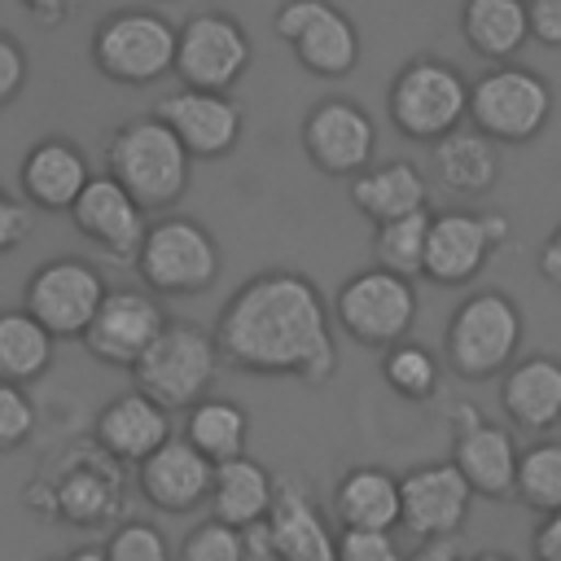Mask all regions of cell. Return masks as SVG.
Instances as JSON below:
<instances>
[{"label":"cell","instance_id":"15","mask_svg":"<svg viewBox=\"0 0 561 561\" xmlns=\"http://www.w3.org/2000/svg\"><path fill=\"white\" fill-rule=\"evenodd\" d=\"M167 311L145 289H105L92 324L83 329V346L92 359L110 368H136V359L149 351V342L162 333Z\"/></svg>","mask_w":561,"mask_h":561},{"label":"cell","instance_id":"30","mask_svg":"<svg viewBox=\"0 0 561 561\" xmlns=\"http://www.w3.org/2000/svg\"><path fill=\"white\" fill-rule=\"evenodd\" d=\"M434 171L443 175L447 188L465 193V197H482L495 188L500 180V153L495 140L482 131H447L443 140H434Z\"/></svg>","mask_w":561,"mask_h":561},{"label":"cell","instance_id":"48","mask_svg":"<svg viewBox=\"0 0 561 561\" xmlns=\"http://www.w3.org/2000/svg\"><path fill=\"white\" fill-rule=\"evenodd\" d=\"M469 561H513L508 552H478V557H469Z\"/></svg>","mask_w":561,"mask_h":561},{"label":"cell","instance_id":"44","mask_svg":"<svg viewBox=\"0 0 561 561\" xmlns=\"http://www.w3.org/2000/svg\"><path fill=\"white\" fill-rule=\"evenodd\" d=\"M35 22H44V26H57V22H66L75 9H79V0H18Z\"/></svg>","mask_w":561,"mask_h":561},{"label":"cell","instance_id":"31","mask_svg":"<svg viewBox=\"0 0 561 561\" xmlns=\"http://www.w3.org/2000/svg\"><path fill=\"white\" fill-rule=\"evenodd\" d=\"M57 337L22 307V311H0V381L31 386L53 368Z\"/></svg>","mask_w":561,"mask_h":561},{"label":"cell","instance_id":"25","mask_svg":"<svg viewBox=\"0 0 561 561\" xmlns=\"http://www.w3.org/2000/svg\"><path fill=\"white\" fill-rule=\"evenodd\" d=\"M500 408L517 430H548L561 421V364L548 355H526L508 368L500 386Z\"/></svg>","mask_w":561,"mask_h":561},{"label":"cell","instance_id":"27","mask_svg":"<svg viewBox=\"0 0 561 561\" xmlns=\"http://www.w3.org/2000/svg\"><path fill=\"white\" fill-rule=\"evenodd\" d=\"M276 500V478L254 460V456H232L215 465V482H210V508L219 522L228 526H254L272 513Z\"/></svg>","mask_w":561,"mask_h":561},{"label":"cell","instance_id":"14","mask_svg":"<svg viewBox=\"0 0 561 561\" xmlns=\"http://www.w3.org/2000/svg\"><path fill=\"white\" fill-rule=\"evenodd\" d=\"M302 149L324 175H346L351 180V175L373 167L377 127H373V118L364 114L359 101L329 96V101H316L311 114L302 118Z\"/></svg>","mask_w":561,"mask_h":561},{"label":"cell","instance_id":"3","mask_svg":"<svg viewBox=\"0 0 561 561\" xmlns=\"http://www.w3.org/2000/svg\"><path fill=\"white\" fill-rule=\"evenodd\" d=\"M215 373H219L215 333H206L188 320H167L162 333L149 342V351L131 368L136 390H145L167 412L193 408L197 399H206Z\"/></svg>","mask_w":561,"mask_h":561},{"label":"cell","instance_id":"17","mask_svg":"<svg viewBox=\"0 0 561 561\" xmlns=\"http://www.w3.org/2000/svg\"><path fill=\"white\" fill-rule=\"evenodd\" d=\"M469 504H473V486L451 460L421 465L399 478V526H408L416 539L460 535Z\"/></svg>","mask_w":561,"mask_h":561},{"label":"cell","instance_id":"23","mask_svg":"<svg viewBox=\"0 0 561 561\" xmlns=\"http://www.w3.org/2000/svg\"><path fill=\"white\" fill-rule=\"evenodd\" d=\"M18 180H22V197L31 206H39V210H70L75 197L83 193V184L92 180V171H88V158H83V149L75 140L44 136V140H35L26 149Z\"/></svg>","mask_w":561,"mask_h":561},{"label":"cell","instance_id":"45","mask_svg":"<svg viewBox=\"0 0 561 561\" xmlns=\"http://www.w3.org/2000/svg\"><path fill=\"white\" fill-rule=\"evenodd\" d=\"M403 561H465V557L456 548V535H447V539H421V548L408 552Z\"/></svg>","mask_w":561,"mask_h":561},{"label":"cell","instance_id":"4","mask_svg":"<svg viewBox=\"0 0 561 561\" xmlns=\"http://www.w3.org/2000/svg\"><path fill=\"white\" fill-rule=\"evenodd\" d=\"M390 123L408 140H443L469 118V83L451 61L412 57L390 83Z\"/></svg>","mask_w":561,"mask_h":561},{"label":"cell","instance_id":"26","mask_svg":"<svg viewBox=\"0 0 561 561\" xmlns=\"http://www.w3.org/2000/svg\"><path fill=\"white\" fill-rule=\"evenodd\" d=\"M114 456H105L101 447L92 451V460H75L57 482H53V513L75 522V526H96L105 517H114L118 508V473H114Z\"/></svg>","mask_w":561,"mask_h":561},{"label":"cell","instance_id":"41","mask_svg":"<svg viewBox=\"0 0 561 561\" xmlns=\"http://www.w3.org/2000/svg\"><path fill=\"white\" fill-rule=\"evenodd\" d=\"M31 232V202L0 188V254H9Z\"/></svg>","mask_w":561,"mask_h":561},{"label":"cell","instance_id":"33","mask_svg":"<svg viewBox=\"0 0 561 561\" xmlns=\"http://www.w3.org/2000/svg\"><path fill=\"white\" fill-rule=\"evenodd\" d=\"M425 237H430V210H412L403 219H386L373 232V254L377 267L399 272V276H416L425 263Z\"/></svg>","mask_w":561,"mask_h":561},{"label":"cell","instance_id":"21","mask_svg":"<svg viewBox=\"0 0 561 561\" xmlns=\"http://www.w3.org/2000/svg\"><path fill=\"white\" fill-rule=\"evenodd\" d=\"M92 438L118 465H140L171 438V421H167V408L153 403L145 390H127L96 412Z\"/></svg>","mask_w":561,"mask_h":561},{"label":"cell","instance_id":"22","mask_svg":"<svg viewBox=\"0 0 561 561\" xmlns=\"http://www.w3.org/2000/svg\"><path fill=\"white\" fill-rule=\"evenodd\" d=\"M267 535L276 561H337V539L324 526L320 508L311 504L307 486L298 478L276 482V500L267 513Z\"/></svg>","mask_w":561,"mask_h":561},{"label":"cell","instance_id":"39","mask_svg":"<svg viewBox=\"0 0 561 561\" xmlns=\"http://www.w3.org/2000/svg\"><path fill=\"white\" fill-rule=\"evenodd\" d=\"M337 561H403L390 530H342Z\"/></svg>","mask_w":561,"mask_h":561},{"label":"cell","instance_id":"16","mask_svg":"<svg viewBox=\"0 0 561 561\" xmlns=\"http://www.w3.org/2000/svg\"><path fill=\"white\" fill-rule=\"evenodd\" d=\"M451 425H456L451 465L465 473L473 495L508 500L513 482H517V456H522L513 434L504 425H491L478 403H456L451 408Z\"/></svg>","mask_w":561,"mask_h":561},{"label":"cell","instance_id":"10","mask_svg":"<svg viewBox=\"0 0 561 561\" xmlns=\"http://www.w3.org/2000/svg\"><path fill=\"white\" fill-rule=\"evenodd\" d=\"M101 298H105V280L88 259H48L26 276L22 307L53 337H83Z\"/></svg>","mask_w":561,"mask_h":561},{"label":"cell","instance_id":"11","mask_svg":"<svg viewBox=\"0 0 561 561\" xmlns=\"http://www.w3.org/2000/svg\"><path fill=\"white\" fill-rule=\"evenodd\" d=\"M276 35L294 48V57L324 79H342L359 61V31L355 22L333 9L329 0H285L272 18Z\"/></svg>","mask_w":561,"mask_h":561},{"label":"cell","instance_id":"7","mask_svg":"<svg viewBox=\"0 0 561 561\" xmlns=\"http://www.w3.org/2000/svg\"><path fill=\"white\" fill-rule=\"evenodd\" d=\"M517 342H522V311H517V302L508 294H500V289H478V294H469L451 311L447 364L460 377L478 381V377L500 373L517 355Z\"/></svg>","mask_w":561,"mask_h":561},{"label":"cell","instance_id":"29","mask_svg":"<svg viewBox=\"0 0 561 561\" xmlns=\"http://www.w3.org/2000/svg\"><path fill=\"white\" fill-rule=\"evenodd\" d=\"M460 31H465V44L478 57H486L495 66L513 61L522 53V44L530 39L526 0H465Z\"/></svg>","mask_w":561,"mask_h":561},{"label":"cell","instance_id":"32","mask_svg":"<svg viewBox=\"0 0 561 561\" xmlns=\"http://www.w3.org/2000/svg\"><path fill=\"white\" fill-rule=\"evenodd\" d=\"M184 438L210 460H232V456H245V443H250V412L232 399H197L188 408V421H184Z\"/></svg>","mask_w":561,"mask_h":561},{"label":"cell","instance_id":"38","mask_svg":"<svg viewBox=\"0 0 561 561\" xmlns=\"http://www.w3.org/2000/svg\"><path fill=\"white\" fill-rule=\"evenodd\" d=\"M35 434V403L26 399L22 386L0 381V451L22 447Z\"/></svg>","mask_w":561,"mask_h":561},{"label":"cell","instance_id":"37","mask_svg":"<svg viewBox=\"0 0 561 561\" xmlns=\"http://www.w3.org/2000/svg\"><path fill=\"white\" fill-rule=\"evenodd\" d=\"M105 561H171V548L153 522H123L105 543Z\"/></svg>","mask_w":561,"mask_h":561},{"label":"cell","instance_id":"46","mask_svg":"<svg viewBox=\"0 0 561 561\" xmlns=\"http://www.w3.org/2000/svg\"><path fill=\"white\" fill-rule=\"evenodd\" d=\"M539 276H543L548 285H561V224H557V232L548 237V245L539 250Z\"/></svg>","mask_w":561,"mask_h":561},{"label":"cell","instance_id":"36","mask_svg":"<svg viewBox=\"0 0 561 561\" xmlns=\"http://www.w3.org/2000/svg\"><path fill=\"white\" fill-rule=\"evenodd\" d=\"M175 561H245V535H241V526L206 517L184 535Z\"/></svg>","mask_w":561,"mask_h":561},{"label":"cell","instance_id":"20","mask_svg":"<svg viewBox=\"0 0 561 561\" xmlns=\"http://www.w3.org/2000/svg\"><path fill=\"white\" fill-rule=\"evenodd\" d=\"M136 482L140 495L162 508V513H193L197 504L210 500V482H215V465L180 434H171L153 456H145L136 465Z\"/></svg>","mask_w":561,"mask_h":561},{"label":"cell","instance_id":"8","mask_svg":"<svg viewBox=\"0 0 561 561\" xmlns=\"http://www.w3.org/2000/svg\"><path fill=\"white\" fill-rule=\"evenodd\" d=\"M136 272L153 294H202L219 276V245L197 219L167 215L149 224L136 250Z\"/></svg>","mask_w":561,"mask_h":561},{"label":"cell","instance_id":"13","mask_svg":"<svg viewBox=\"0 0 561 561\" xmlns=\"http://www.w3.org/2000/svg\"><path fill=\"white\" fill-rule=\"evenodd\" d=\"M508 219L504 215H469V210H443L430 215V237H425V263L421 272L434 285H469L486 259L504 245Z\"/></svg>","mask_w":561,"mask_h":561},{"label":"cell","instance_id":"47","mask_svg":"<svg viewBox=\"0 0 561 561\" xmlns=\"http://www.w3.org/2000/svg\"><path fill=\"white\" fill-rule=\"evenodd\" d=\"M48 561H105V548H75V552L48 557Z\"/></svg>","mask_w":561,"mask_h":561},{"label":"cell","instance_id":"2","mask_svg":"<svg viewBox=\"0 0 561 561\" xmlns=\"http://www.w3.org/2000/svg\"><path fill=\"white\" fill-rule=\"evenodd\" d=\"M110 175L145 206V210H167L184 197L188 188V149L180 145V136L158 118H131L110 136L105 149Z\"/></svg>","mask_w":561,"mask_h":561},{"label":"cell","instance_id":"40","mask_svg":"<svg viewBox=\"0 0 561 561\" xmlns=\"http://www.w3.org/2000/svg\"><path fill=\"white\" fill-rule=\"evenodd\" d=\"M22 88H26V48H22L9 31H0V110H4Z\"/></svg>","mask_w":561,"mask_h":561},{"label":"cell","instance_id":"35","mask_svg":"<svg viewBox=\"0 0 561 561\" xmlns=\"http://www.w3.org/2000/svg\"><path fill=\"white\" fill-rule=\"evenodd\" d=\"M381 377H386V386L399 394V399H434V390H438V364H434V355L425 351V346H416V342H399V346H390L386 351V359H381Z\"/></svg>","mask_w":561,"mask_h":561},{"label":"cell","instance_id":"9","mask_svg":"<svg viewBox=\"0 0 561 561\" xmlns=\"http://www.w3.org/2000/svg\"><path fill=\"white\" fill-rule=\"evenodd\" d=\"M416 320V289L408 276L386 272V267H364L346 276L337 289V324L359 342V346H399Z\"/></svg>","mask_w":561,"mask_h":561},{"label":"cell","instance_id":"5","mask_svg":"<svg viewBox=\"0 0 561 561\" xmlns=\"http://www.w3.org/2000/svg\"><path fill=\"white\" fill-rule=\"evenodd\" d=\"M552 118V88L513 61H500L469 88V123L495 145H526Z\"/></svg>","mask_w":561,"mask_h":561},{"label":"cell","instance_id":"6","mask_svg":"<svg viewBox=\"0 0 561 561\" xmlns=\"http://www.w3.org/2000/svg\"><path fill=\"white\" fill-rule=\"evenodd\" d=\"M175 39L180 31L149 9H118L92 35V61L105 79L145 88L175 70Z\"/></svg>","mask_w":561,"mask_h":561},{"label":"cell","instance_id":"19","mask_svg":"<svg viewBox=\"0 0 561 561\" xmlns=\"http://www.w3.org/2000/svg\"><path fill=\"white\" fill-rule=\"evenodd\" d=\"M188 149V158H224L241 140V110L232 105L228 92H202V88H180L158 101L153 110Z\"/></svg>","mask_w":561,"mask_h":561},{"label":"cell","instance_id":"43","mask_svg":"<svg viewBox=\"0 0 561 561\" xmlns=\"http://www.w3.org/2000/svg\"><path fill=\"white\" fill-rule=\"evenodd\" d=\"M535 561H561V508L548 513L535 530Z\"/></svg>","mask_w":561,"mask_h":561},{"label":"cell","instance_id":"34","mask_svg":"<svg viewBox=\"0 0 561 561\" xmlns=\"http://www.w3.org/2000/svg\"><path fill=\"white\" fill-rule=\"evenodd\" d=\"M513 495L543 517L561 508V443H535L517 456Z\"/></svg>","mask_w":561,"mask_h":561},{"label":"cell","instance_id":"28","mask_svg":"<svg viewBox=\"0 0 561 561\" xmlns=\"http://www.w3.org/2000/svg\"><path fill=\"white\" fill-rule=\"evenodd\" d=\"M333 513H337L342 530H390V526H399V478L377 469V465L351 469L333 491Z\"/></svg>","mask_w":561,"mask_h":561},{"label":"cell","instance_id":"1","mask_svg":"<svg viewBox=\"0 0 561 561\" xmlns=\"http://www.w3.org/2000/svg\"><path fill=\"white\" fill-rule=\"evenodd\" d=\"M219 359L259 377H298L324 386L337 368L333 329L320 289L289 267L250 276L215 320Z\"/></svg>","mask_w":561,"mask_h":561},{"label":"cell","instance_id":"42","mask_svg":"<svg viewBox=\"0 0 561 561\" xmlns=\"http://www.w3.org/2000/svg\"><path fill=\"white\" fill-rule=\"evenodd\" d=\"M526 18H530V39L561 48V0H526Z\"/></svg>","mask_w":561,"mask_h":561},{"label":"cell","instance_id":"24","mask_svg":"<svg viewBox=\"0 0 561 561\" xmlns=\"http://www.w3.org/2000/svg\"><path fill=\"white\" fill-rule=\"evenodd\" d=\"M351 206L377 224L386 219H403L412 210H425L430 202V184L421 175V167H412L408 158H394V162H381V167H368L359 175H351Z\"/></svg>","mask_w":561,"mask_h":561},{"label":"cell","instance_id":"12","mask_svg":"<svg viewBox=\"0 0 561 561\" xmlns=\"http://www.w3.org/2000/svg\"><path fill=\"white\" fill-rule=\"evenodd\" d=\"M250 66V39L228 13H193L175 39V75L184 88L232 92V83Z\"/></svg>","mask_w":561,"mask_h":561},{"label":"cell","instance_id":"18","mask_svg":"<svg viewBox=\"0 0 561 561\" xmlns=\"http://www.w3.org/2000/svg\"><path fill=\"white\" fill-rule=\"evenodd\" d=\"M75 219V228L96 241L105 254L114 259H136L149 224H145V206L105 171V175H92L83 184V193L75 197V206L66 210Z\"/></svg>","mask_w":561,"mask_h":561}]
</instances>
